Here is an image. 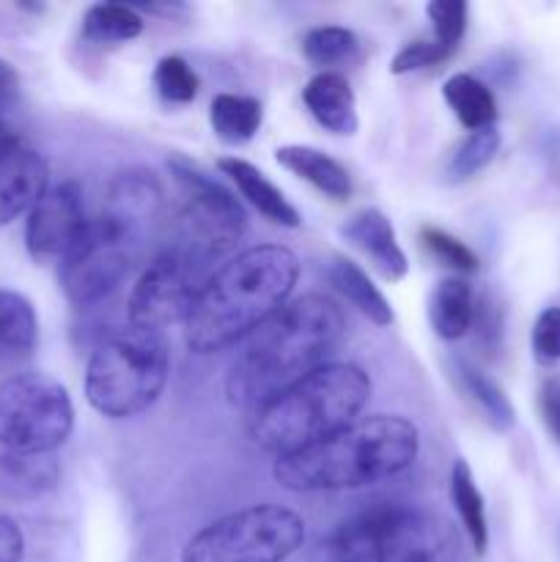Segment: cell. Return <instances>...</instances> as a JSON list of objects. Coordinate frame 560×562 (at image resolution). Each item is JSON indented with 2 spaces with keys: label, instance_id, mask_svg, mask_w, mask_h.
Masks as SVG:
<instances>
[{
  "label": "cell",
  "instance_id": "52a82bcc",
  "mask_svg": "<svg viewBox=\"0 0 560 562\" xmlns=\"http://www.w3.org/2000/svg\"><path fill=\"white\" fill-rule=\"evenodd\" d=\"M75 428V404L58 379L16 373L0 382V448L9 456H49Z\"/></svg>",
  "mask_w": 560,
  "mask_h": 562
},
{
  "label": "cell",
  "instance_id": "1f68e13d",
  "mask_svg": "<svg viewBox=\"0 0 560 562\" xmlns=\"http://www.w3.org/2000/svg\"><path fill=\"white\" fill-rule=\"evenodd\" d=\"M450 55H453V49L439 44L437 38H417V42L404 44V47L395 53L390 71H393V75H410V71L432 69V66H439L443 60H448Z\"/></svg>",
  "mask_w": 560,
  "mask_h": 562
},
{
  "label": "cell",
  "instance_id": "4fadbf2b",
  "mask_svg": "<svg viewBox=\"0 0 560 562\" xmlns=\"http://www.w3.org/2000/svg\"><path fill=\"white\" fill-rule=\"evenodd\" d=\"M159 214H163V187L157 176L152 170L126 168L110 179L97 217L108 220L110 225L146 245Z\"/></svg>",
  "mask_w": 560,
  "mask_h": 562
},
{
  "label": "cell",
  "instance_id": "7c38bea8",
  "mask_svg": "<svg viewBox=\"0 0 560 562\" xmlns=\"http://www.w3.org/2000/svg\"><path fill=\"white\" fill-rule=\"evenodd\" d=\"M91 217L77 181H58L44 190L25 220V247L33 261L64 263L86 236Z\"/></svg>",
  "mask_w": 560,
  "mask_h": 562
},
{
  "label": "cell",
  "instance_id": "8fae6325",
  "mask_svg": "<svg viewBox=\"0 0 560 562\" xmlns=\"http://www.w3.org/2000/svg\"><path fill=\"white\" fill-rule=\"evenodd\" d=\"M143 245L102 217H91L80 245L60 263V285L71 305L88 307L119 289Z\"/></svg>",
  "mask_w": 560,
  "mask_h": 562
},
{
  "label": "cell",
  "instance_id": "3957f363",
  "mask_svg": "<svg viewBox=\"0 0 560 562\" xmlns=\"http://www.w3.org/2000/svg\"><path fill=\"white\" fill-rule=\"evenodd\" d=\"M417 453L415 423L401 415H368L311 448L280 456L272 475L289 492H346L401 475Z\"/></svg>",
  "mask_w": 560,
  "mask_h": 562
},
{
  "label": "cell",
  "instance_id": "6da1fadb",
  "mask_svg": "<svg viewBox=\"0 0 560 562\" xmlns=\"http://www.w3.org/2000/svg\"><path fill=\"white\" fill-rule=\"evenodd\" d=\"M344 333V311L329 296L302 294L289 300L242 340V351L225 376V395L239 409L256 412L307 373L327 366Z\"/></svg>",
  "mask_w": 560,
  "mask_h": 562
},
{
  "label": "cell",
  "instance_id": "83f0119b",
  "mask_svg": "<svg viewBox=\"0 0 560 562\" xmlns=\"http://www.w3.org/2000/svg\"><path fill=\"white\" fill-rule=\"evenodd\" d=\"M500 132L497 126H483V130L470 132L464 140L459 143L453 154H450L448 162V176L453 181L472 179L475 173H481L489 162L494 159V154L500 151Z\"/></svg>",
  "mask_w": 560,
  "mask_h": 562
},
{
  "label": "cell",
  "instance_id": "7402d4cb",
  "mask_svg": "<svg viewBox=\"0 0 560 562\" xmlns=\"http://www.w3.org/2000/svg\"><path fill=\"white\" fill-rule=\"evenodd\" d=\"M443 97L448 108L453 110L456 119L461 121V126H467L470 132L494 126L497 102H494L492 88L478 80V77L467 75V71L450 75L443 86Z\"/></svg>",
  "mask_w": 560,
  "mask_h": 562
},
{
  "label": "cell",
  "instance_id": "484cf974",
  "mask_svg": "<svg viewBox=\"0 0 560 562\" xmlns=\"http://www.w3.org/2000/svg\"><path fill=\"white\" fill-rule=\"evenodd\" d=\"M143 33V20L132 5L97 3L82 16V38L91 44H124Z\"/></svg>",
  "mask_w": 560,
  "mask_h": 562
},
{
  "label": "cell",
  "instance_id": "e575fe53",
  "mask_svg": "<svg viewBox=\"0 0 560 562\" xmlns=\"http://www.w3.org/2000/svg\"><path fill=\"white\" fill-rule=\"evenodd\" d=\"M25 554V536L11 516L0 514V562H20Z\"/></svg>",
  "mask_w": 560,
  "mask_h": 562
},
{
  "label": "cell",
  "instance_id": "5b68a950",
  "mask_svg": "<svg viewBox=\"0 0 560 562\" xmlns=\"http://www.w3.org/2000/svg\"><path fill=\"white\" fill-rule=\"evenodd\" d=\"M165 333L126 329L97 346L86 368V398L99 415L126 420L146 412L168 384Z\"/></svg>",
  "mask_w": 560,
  "mask_h": 562
},
{
  "label": "cell",
  "instance_id": "44dd1931",
  "mask_svg": "<svg viewBox=\"0 0 560 562\" xmlns=\"http://www.w3.org/2000/svg\"><path fill=\"white\" fill-rule=\"evenodd\" d=\"M453 373L461 393L475 404V409L481 412L489 426L497 428V431H511L514 428L516 412L511 406L508 395L503 393V387L494 379H489L481 368H475L467 360H456Z\"/></svg>",
  "mask_w": 560,
  "mask_h": 562
},
{
  "label": "cell",
  "instance_id": "4dcf8cb0",
  "mask_svg": "<svg viewBox=\"0 0 560 562\" xmlns=\"http://www.w3.org/2000/svg\"><path fill=\"white\" fill-rule=\"evenodd\" d=\"M426 14L432 20L434 38L450 49L459 47L467 31V3H461V0H432L426 5Z\"/></svg>",
  "mask_w": 560,
  "mask_h": 562
},
{
  "label": "cell",
  "instance_id": "e0dca14e",
  "mask_svg": "<svg viewBox=\"0 0 560 562\" xmlns=\"http://www.w3.org/2000/svg\"><path fill=\"white\" fill-rule=\"evenodd\" d=\"M217 168L223 170V176H228V179L234 181L236 190L242 192V198H245L264 220L280 225V228H296V225L302 223L300 212L291 206L289 198H285L283 192L256 168V165H250L247 159L239 157H223L217 162Z\"/></svg>",
  "mask_w": 560,
  "mask_h": 562
},
{
  "label": "cell",
  "instance_id": "30bf717a",
  "mask_svg": "<svg viewBox=\"0 0 560 562\" xmlns=\"http://www.w3.org/2000/svg\"><path fill=\"white\" fill-rule=\"evenodd\" d=\"M209 280L206 261L181 247H168L148 261L130 291V327L165 333L170 324H184L192 302Z\"/></svg>",
  "mask_w": 560,
  "mask_h": 562
},
{
  "label": "cell",
  "instance_id": "8d00e7d4",
  "mask_svg": "<svg viewBox=\"0 0 560 562\" xmlns=\"http://www.w3.org/2000/svg\"><path fill=\"white\" fill-rule=\"evenodd\" d=\"M0 137H5V130H3V124H0Z\"/></svg>",
  "mask_w": 560,
  "mask_h": 562
},
{
  "label": "cell",
  "instance_id": "5bb4252c",
  "mask_svg": "<svg viewBox=\"0 0 560 562\" xmlns=\"http://www.w3.org/2000/svg\"><path fill=\"white\" fill-rule=\"evenodd\" d=\"M49 187V168L38 151L11 135L0 137V228L33 209Z\"/></svg>",
  "mask_w": 560,
  "mask_h": 562
},
{
  "label": "cell",
  "instance_id": "f546056e",
  "mask_svg": "<svg viewBox=\"0 0 560 562\" xmlns=\"http://www.w3.org/2000/svg\"><path fill=\"white\" fill-rule=\"evenodd\" d=\"M421 241L428 252H432L437 261H443L445 267L456 269V272L467 274L478 269V256L464 245L461 239L450 236L448 231L437 228V225H423L421 228Z\"/></svg>",
  "mask_w": 560,
  "mask_h": 562
},
{
  "label": "cell",
  "instance_id": "4316f807",
  "mask_svg": "<svg viewBox=\"0 0 560 562\" xmlns=\"http://www.w3.org/2000/svg\"><path fill=\"white\" fill-rule=\"evenodd\" d=\"M360 49V42H357L355 33L349 27L340 25H322L313 27V31L305 33L302 38V53L305 58L311 60L313 66H338V64H349L351 58Z\"/></svg>",
  "mask_w": 560,
  "mask_h": 562
},
{
  "label": "cell",
  "instance_id": "9c48e42d",
  "mask_svg": "<svg viewBox=\"0 0 560 562\" xmlns=\"http://www.w3.org/2000/svg\"><path fill=\"white\" fill-rule=\"evenodd\" d=\"M170 170L181 184V212L176 225L179 239L173 247L209 263L242 239L247 228L245 209L220 181L209 179L184 159H173Z\"/></svg>",
  "mask_w": 560,
  "mask_h": 562
},
{
  "label": "cell",
  "instance_id": "603a6c76",
  "mask_svg": "<svg viewBox=\"0 0 560 562\" xmlns=\"http://www.w3.org/2000/svg\"><path fill=\"white\" fill-rule=\"evenodd\" d=\"M38 318L22 294L0 289V357H25L36 349Z\"/></svg>",
  "mask_w": 560,
  "mask_h": 562
},
{
  "label": "cell",
  "instance_id": "9a60e30c",
  "mask_svg": "<svg viewBox=\"0 0 560 562\" xmlns=\"http://www.w3.org/2000/svg\"><path fill=\"white\" fill-rule=\"evenodd\" d=\"M340 234H344V239L355 250H360L371 261V267L384 280H393L395 283V280L406 278L410 261H406L404 250H401L399 239H395V228L388 220V214L373 206L360 209V212H355L346 220Z\"/></svg>",
  "mask_w": 560,
  "mask_h": 562
},
{
  "label": "cell",
  "instance_id": "ba28073f",
  "mask_svg": "<svg viewBox=\"0 0 560 562\" xmlns=\"http://www.w3.org/2000/svg\"><path fill=\"white\" fill-rule=\"evenodd\" d=\"M437 521L406 505L384 503L349 516L335 530L329 552L333 562H434Z\"/></svg>",
  "mask_w": 560,
  "mask_h": 562
},
{
  "label": "cell",
  "instance_id": "7a4b0ae2",
  "mask_svg": "<svg viewBox=\"0 0 560 562\" xmlns=\"http://www.w3.org/2000/svg\"><path fill=\"white\" fill-rule=\"evenodd\" d=\"M300 258L283 245H256L209 274L184 322L187 346L214 355L245 340L294 294Z\"/></svg>",
  "mask_w": 560,
  "mask_h": 562
},
{
  "label": "cell",
  "instance_id": "836d02e7",
  "mask_svg": "<svg viewBox=\"0 0 560 562\" xmlns=\"http://www.w3.org/2000/svg\"><path fill=\"white\" fill-rule=\"evenodd\" d=\"M538 409L549 437L560 445V376H549L538 390Z\"/></svg>",
  "mask_w": 560,
  "mask_h": 562
},
{
  "label": "cell",
  "instance_id": "d4e9b609",
  "mask_svg": "<svg viewBox=\"0 0 560 562\" xmlns=\"http://www.w3.org/2000/svg\"><path fill=\"white\" fill-rule=\"evenodd\" d=\"M450 499H453V508L459 514L461 527H464L472 549L483 554L489 547L486 505H483L481 488L475 486V477H472L470 464L464 459L456 461L453 470H450Z\"/></svg>",
  "mask_w": 560,
  "mask_h": 562
},
{
  "label": "cell",
  "instance_id": "8992f818",
  "mask_svg": "<svg viewBox=\"0 0 560 562\" xmlns=\"http://www.w3.org/2000/svg\"><path fill=\"white\" fill-rule=\"evenodd\" d=\"M305 541V521L283 505H253L203 527L181 562H283Z\"/></svg>",
  "mask_w": 560,
  "mask_h": 562
},
{
  "label": "cell",
  "instance_id": "277c9868",
  "mask_svg": "<svg viewBox=\"0 0 560 562\" xmlns=\"http://www.w3.org/2000/svg\"><path fill=\"white\" fill-rule=\"evenodd\" d=\"M371 398V379L351 362H327L258 406L250 437L267 453L289 456L305 450L349 423L360 420Z\"/></svg>",
  "mask_w": 560,
  "mask_h": 562
},
{
  "label": "cell",
  "instance_id": "cb8c5ba5",
  "mask_svg": "<svg viewBox=\"0 0 560 562\" xmlns=\"http://www.w3.org/2000/svg\"><path fill=\"white\" fill-rule=\"evenodd\" d=\"M264 119L261 102L239 93H217L209 108V124L223 143L239 146L258 132Z\"/></svg>",
  "mask_w": 560,
  "mask_h": 562
},
{
  "label": "cell",
  "instance_id": "f1b7e54d",
  "mask_svg": "<svg viewBox=\"0 0 560 562\" xmlns=\"http://www.w3.org/2000/svg\"><path fill=\"white\" fill-rule=\"evenodd\" d=\"M154 88L159 97L168 104H187L198 97V80L195 69L187 64L179 55H165L157 66H154Z\"/></svg>",
  "mask_w": 560,
  "mask_h": 562
},
{
  "label": "cell",
  "instance_id": "ac0fdd59",
  "mask_svg": "<svg viewBox=\"0 0 560 562\" xmlns=\"http://www.w3.org/2000/svg\"><path fill=\"white\" fill-rule=\"evenodd\" d=\"M278 165H283L289 173L300 176L302 181H307L311 187H316L318 192H324L333 201H346L355 190L351 184V176L344 165L335 157H329L327 151L313 146H280L275 151Z\"/></svg>",
  "mask_w": 560,
  "mask_h": 562
},
{
  "label": "cell",
  "instance_id": "d6986e66",
  "mask_svg": "<svg viewBox=\"0 0 560 562\" xmlns=\"http://www.w3.org/2000/svg\"><path fill=\"white\" fill-rule=\"evenodd\" d=\"M428 322L443 340L464 338L475 322V296L470 283L461 278L439 280L428 302Z\"/></svg>",
  "mask_w": 560,
  "mask_h": 562
},
{
  "label": "cell",
  "instance_id": "d6a6232c",
  "mask_svg": "<svg viewBox=\"0 0 560 562\" xmlns=\"http://www.w3.org/2000/svg\"><path fill=\"white\" fill-rule=\"evenodd\" d=\"M533 355L541 366L560 362V307H547L533 324Z\"/></svg>",
  "mask_w": 560,
  "mask_h": 562
},
{
  "label": "cell",
  "instance_id": "d590c367",
  "mask_svg": "<svg viewBox=\"0 0 560 562\" xmlns=\"http://www.w3.org/2000/svg\"><path fill=\"white\" fill-rule=\"evenodd\" d=\"M20 99V75L9 60L0 58V110L11 108Z\"/></svg>",
  "mask_w": 560,
  "mask_h": 562
},
{
  "label": "cell",
  "instance_id": "ffe728a7",
  "mask_svg": "<svg viewBox=\"0 0 560 562\" xmlns=\"http://www.w3.org/2000/svg\"><path fill=\"white\" fill-rule=\"evenodd\" d=\"M329 283H333L335 291H338L351 307H357L368 322H373L377 327H390V324H393V307H390L388 296L371 283V278H368L351 258H333V263H329Z\"/></svg>",
  "mask_w": 560,
  "mask_h": 562
},
{
  "label": "cell",
  "instance_id": "2e32d148",
  "mask_svg": "<svg viewBox=\"0 0 560 562\" xmlns=\"http://www.w3.org/2000/svg\"><path fill=\"white\" fill-rule=\"evenodd\" d=\"M302 99H305V108L311 110L318 126H324L329 135L349 137L360 126L355 91H351L349 80L338 71H318L305 86Z\"/></svg>",
  "mask_w": 560,
  "mask_h": 562
}]
</instances>
